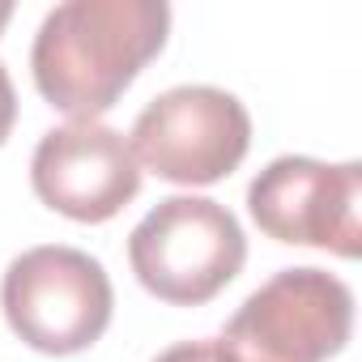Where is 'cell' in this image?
Wrapping results in <instances>:
<instances>
[{
	"mask_svg": "<svg viewBox=\"0 0 362 362\" xmlns=\"http://www.w3.org/2000/svg\"><path fill=\"white\" fill-rule=\"evenodd\" d=\"M166 30V0H64L35 35V86L56 111L98 119L162 52Z\"/></svg>",
	"mask_w": 362,
	"mask_h": 362,
	"instance_id": "6da1fadb",
	"label": "cell"
},
{
	"mask_svg": "<svg viewBox=\"0 0 362 362\" xmlns=\"http://www.w3.org/2000/svg\"><path fill=\"white\" fill-rule=\"evenodd\" d=\"M243 260V226L209 197H166L128 235V264L136 281L170 307H201L218 298L239 277Z\"/></svg>",
	"mask_w": 362,
	"mask_h": 362,
	"instance_id": "7a4b0ae2",
	"label": "cell"
},
{
	"mask_svg": "<svg viewBox=\"0 0 362 362\" xmlns=\"http://www.w3.org/2000/svg\"><path fill=\"white\" fill-rule=\"evenodd\" d=\"M354 328V294L324 269H281L230 315L218 362H328Z\"/></svg>",
	"mask_w": 362,
	"mask_h": 362,
	"instance_id": "3957f363",
	"label": "cell"
},
{
	"mask_svg": "<svg viewBox=\"0 0 362 362\" xmlns=\"http://www.w3.org/2000/svg\"><path fill=\"white\" fill-rule=\"evenodd\" d=\"M0 307L9 328L39 354H81L111 324V277L107 269L77 247H30L0 281Z\"/></svg>",
	"mask_w": 362,
	"mask_h": 362,
	"instance_id": "277c9868",
	"label": "cell"
},
{
	"mask_svg": "<svg viewBox=\"0 0 362 362\" xmlns=\"http://www.w3.org/2000/svg\"><path fill=\"white\" fill-rule=\"evenodd\" d=\"M252 145L247 107L218 86H175L132 124V158L166 184L205 188L226 179Z\"/></svg>",
	"mask_w": 362,
	"mask_h": 362,
	"instance_id": "5b68a950",
	"label": "cell"
},
{
	"mask_svg": "<svg viewBox=\"0 0 362 362\" xmlns=\"http://www.w3.org/2000/svg\"><path fill=\"white\" fill-rule=\"evenodd\" d=\"M362 166L358 162H315V158H273L247 188V209L256 226L277 243L324 247L345 260L362 252Z\"/></svg>",
	"mask_w": 362,
	"mask_h": 362,
	"instance_id": "8992f818",
	"label": "cell"
},
{
	"mask_svg": "<svg viewBox=\"0 0 362 362\" xmlns=\"http://www.w3.org/2000/svg\"><path fill=\"white\" fill-rule=\"evenodd\" d=\"M35 197L73 222H111L136 192L141 166L124 132L98 119H73L43 132L30 162Z\"/></svg>",
	"mask_w": 362,
	"mask_h": 362,
	"instance_id": "52a82bcc",
	"label": "cell"
},
{
	"mask_svg": "<svg viewBox=\"0 0 362 362\" xmlns=\"http://www.w3.org/2000/svg\"><path fill=\"white\" fill-rule=\"evenodd\" d=\"M153 362H218V354H214V341H179Z\"/></svg>",
	"mask_w": 362,
	"mask_h": 362,
	"instance_id": "ba28073f",
	"label": "cell"
},
{
	"mask_svg": "<svg viewBox=\"0 0 362 362\" xmlns=\"http://www.w3.org/2000/svg\"><path fill=\"white\" fill-rule=\"evenodd\" d=\"M13 119H18V94H13V81H9V69L0 64V145L13 132Z\"/></svg>",
	"mask_w": 362,
	"mask_h": 362,
	"instance_id": "9c48e42d",
	"label": "cell"
},
{
	"mask_svg": "<svg viewBox=\"0 0 362 362\" xmlns=\"http://www.w3.org/2000/svg\"><path fill=\"white\" fill-rule=\"evenodd\" d=\"M13 18V5H0V30H5V22Z\"/></svg>",
	"mask_w": 362,
	"mask_h": 362,
	"instance_id": "30bf717a",
	"label": "cell"
}]
</instances>
